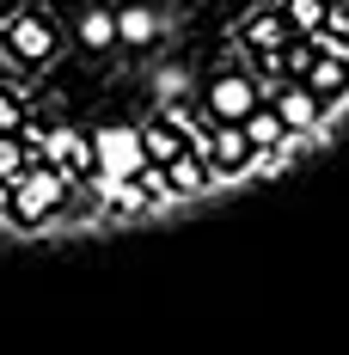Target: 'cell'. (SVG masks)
I'll list each match as a JSON object with an SVG mask.
<instances>
[{
	"label": "cell",
	"instance_id": "1",
	"mask_svg": "<svg viewBox=\"0 0 349 355\" xmlns=\"http://www.w3.org/2000/svg\"><path fill=\"white\" fill-rule=\"evenodd\" d=\"M74 184H80V178H68L62 166L31 159V172L12 184V214H6V227H25V233H37V227H43L56 209H68Z\"/></svg>",
	"mask_w": 349,
	"mask_h": 355
},
{
	"label": "cell",
	"instance_id": "2",
	"mask_svg": "<svg viewBox=\"0 0 349 355\" xmlns=\"http://www.w3.org/2000/svg\"><path fill=\"white\" fill-rule=\"evenodd\" d=\"M257 105H264V86H257V73H245V68L214 73L209 92H203V110H209L214 123H245Z\"/></svg>",
	"mask_w": 349,
	"mask_h": 355
},
{
	"label": "cell",
	"instance_id": "3",
	"mask_svg": "<svg viewBox=\"0 0 349 355\" xmlns=\"http://www.w3.org/2000/svg\"><path fill=\"white\" fill-rule=\"evenodd\" d=\"M0 43L25 62V68H43V62H56V25L43 19V12H6L0 19Z\"/></svg>",
	"mask_w": 349,
	"mask_h": 355
},
{
	"label": "cell",
	"instance_id": "4",
	"mask_svg": "<svg viewBox=\"0 0 349 355\" xmlns=\"http://www.w3.org/2000/svg\"><path fill=\"white\" fill-rule=\"evenodd\" d=\"M92 159H99V172H105V178H135L141 166H147L141 129H135V123H99V129H92Z\"/></svg>",
	"mask_w": 349,
	"mask_h": 355
},
{
	"label": "cell",
	"instance_id": "5",
	"mask_svg": "<svg viewBox=\"0 0 349 355\" xmlns=\"http://www.w3.org/2000/svg\"><path fill=\"white\" fill-rule=\"evenodd\" d=\"M270 105H276V116L294 129V135H313V141H325V129H331V110L318 105V98L300 86V80H282L276 92H270Z\"/></svg>",
	"mask_w": 349,
	"mask_h": 355
},
{
	"label": "cell",
	"instance_id": "6",
	"mask_svg": "<svg viewBox=\"0 0 349 355\" xmlns=\"http://www.w3.org/2000/svg\"><path fill=\"white\" fill-rule=\"evenodd\" d=\"M214 184H221V172H214L196 147H184L172 166H166V190H172V202H196V196H209Z\"/></svg>",
	"mask_w": 349,
	"mask_h": 355
},
{
	"label": "cell",
	"instance_id": "7",
	"mask_svg": "<svg viewBox=\"0 0 349 355\" xmlns=\"http://www.w3.org/2000/svg\"><path fill=\"white\" fill-rule=\"evenodd\" d=\"M43 159H49V166H62L68 178H92V172H99V159H92V135H80L74 123L49 129V141H43Z\"/></svg>",
	"mask_w": 349,
	"mask_h": 355
},
{
	"label": "cell",
	"instance_id": "8",
	"mask_svg": "<svg viewBox=\"0 0 349 355\" xmlns=\"http://www.w3.org/2000/svg\"><path fill=\"white\" fill-rule=\"evenodd\" d=\"M288 19H282V6H257V12H245V25H239V43L251 49V55H270V49H282L288 43Z\"/></svg>",
	"mask_w": 349,
	"mask_h": 355
},
{
	"label": "cell",
	"instance_id": "9",
	"mask_svg": "<svg viewBox=\"0 0 349 355\" xmlns=\"http://www.w3.org/2000/svg\"><path fill=\"white\" fill-rule=\"evenodd\" d=\"M300 86H307L325 110L349 105V68H343V55H318L313 68H307V80H300Z\"/></svg>",
	"mask_w": 349,
	"mask_h": 355
},
{
	"label": "cell",
	"instance_id": "10",
	"mask_svg": "<svg viewBox=\"0 0 349 355\" xmlns=\"http://www.w3.org/2000/svg\"><path fill=\"white\" fill-rule=\"evenodd\" d=\"M160 31H166V12H153V6H123L117 12V43H129V49L160 43Z\"/></svg>",
	"mask_w": 349,
	"mask_h": 355
},
{
	"label": "cell",
	"instance_id": "11",
	"mask_svg": "<svg viewBox=\"0 0 349 355\" xmlns=\"http://www.w3.org/2000/svg\"><path fill=\"white\" fill-rule=\"evenodd\" d=\"M74 37H80V49H92V55L117 49V12H110V6H86L80 25H74Z\"/></svg>",
	"mask_w": 349,
	"mask_h": 355
},
{
	"label": "cell",
	"instance_id": "12",
	"mask_svg": "<svg viewBox=\"0 0 349 355\" xmlns=\"http://www.w3.org/2000/svg\"><path fill=\"white\" fill-rule=\"evenodd\" d=\"M135 129H141V153H147L153 166H172L178 153L190 147V141H184V135L172 129V123H160V116H153V123H135Z\"/></svg>",
	"mask_w": 349,
	"mask_h": 355
},
{
	"label": "cell",
	"instance_id": "13",
	"mask_svg": "<svg viewBox=\"0 0 349 355\" xmlns=\"http://www.w3.org/2000/svg\"><path fill=\"white\" fill-rule=\"evenodd\" d=\"M239 129H245V141H251V147H282V141H288V123L276 116V105H270V98L251 110Z\"/></svg>",
	"mask_w": 349,
	"mask_h": 355
},
{
	"label": "cell",
	"instance_id": "14",
	"mask_svg": "<svg viewBox=\"0 0 349 355\" xmlns=\"http://www.w3.org/2000/svg\"><path fill=\"white\" fill-rule=\"evenodd\" d=\"M270 6H282V19H288L294 37H313L325 25V0H270Z\"/></svg>",
	"mask_w": 349,
	"mask_h": 355
},
{
	"label": "cell",
	"instance_id": "15",
	"mask_svg": "<svg viewBox=\"0 0 349 355\" xmlns=\"http://www.w3.org/2000/svg\"><path fill=\"white\" fill-rule=\"evenodd\" d=\"M25 172H31V153L19 147V135H0V178H6V184H19Z\"/></svg>",
	"mask_w": 349,
	"mask_h": 355
},
{
	"label": "cell",
	"instance_id": "16",
	"mask_svg": "<svg viewBox=\"0 0 349 355\" xmlns=\"http://www.w3.org/2000/svg\"><path fill=\"white\" fill-rule=\"evenodd\" d=\"M184 92H190V73L184 68H160L153 73V98H160V105H172V98H184Z\"/></svg>",
	"mask_w": 349,
	"mask_h": 355
},
{
	"label": "cell",
	"instance_id": "17",
	"mask_svg": "<svg viewBox=\"0 0 349 355\" xmlns=\"http://www.w3.org/2000/svg\"><path fill=\"white\" fill-rule=\"evenodd\" d=\"M19 123H25V110L12 105V92H0V135H19Z\"/></svg>",
	"mask_w": 349,
	"mask_h": 355
},
{
	"label": "cell",
	"instance_id": "18",
	"mask_svg": "<svg viewBox=\"0 0 349 355\" xmlns=\"http://www.w3.org/2000/svg\"><path fill=\"white\" fill-rule=\"evenodd\" d=\"M6 214H12V184L0 178V220H6Z\"/></svg>",
	"mask_w": 349,
	"mask_h": 355
},
{
	"label": "cell",
	"instance_id": "19",
	"mask_svg": "<svg viewBox=\"0 0 349 355\" xmlns=\"http://www.w3.org/2000/svg\"><path fill=\"white\" fill-rule=\"evenodd\" d=\"M343 68H349V43H343Z\"/></svg>",
	"mask_w": 349,
	"mask_h": 355
}]
</instances>
